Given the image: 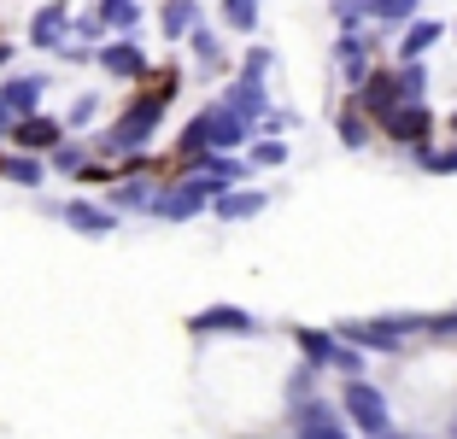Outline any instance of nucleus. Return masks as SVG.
Instances as JSON below:
<instances>
[{
  "instance_id": "f257e3e1",
  "label": "nucleus",
  "mask_w": 457,
  "mask_h": 439,
  "mask_svg": "<svg viewBox=\"0 0 457 439\" xmlns=\"http://www.w3.org/2000/svg\"><path fill=\"white\" fill-rule=\"evenodd\" d=\"M0 170H6V176H18V182H36V164H24V159H6Z\"/></svg>"
},
{
  "instance_id": "f03ea898",
  "label": "nucleus",
  "mask_w": 457,
  "mask_h": 439,
  "mask_svg": "<svg viewBox=\"0 0 457 439\" xmlns=\"http://www.w3.org/2000/svg\"><path fill=\"white\" fill-rule=\"evenodd\" d=\"M0 123H6V100H0Z\"/></svg>"
}]
</instances>
